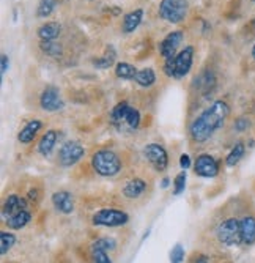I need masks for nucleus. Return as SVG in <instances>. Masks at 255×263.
I'll list each match as a JSON object with an SVG mask.
<instances>
[{"instance_id":"nucleus-10","label":"nucleus","mask_w":255,"mask_h":263,"mask_svg":"<svg viewBox=\"0 0 255 263\" xmlns=\"http://www.w3.org/2000/svg\"><path fill=\"white\" fill-rule=\"evenodd\" d=\"M183 40H184L183 30H173L169 35H166V38L159 43V54L162 55V59L164 60L175 59Z\"/></svg>"},{"instance_id":"nucleus-31","label":"nucleus","mask_w":255,"mask_h":263,"mask_svg":"<svg viewBox=\"0 0 255 263\" xmlns=\"http://www.w3.org/2000/svg\"><path fill=\"white\" fill-rule=\"evenodd\" d=\"M91 258H93V263H112V260L107 255V251L95 246H91Z\"/></svg>"},{"instance_id":"nucleus-13","label":"nucleus","mask_w":255,"mask_h":263,"mask_svg":"<svg viewBox=\"0 0 255 263\" xmlns=\"http://www.w3.org/2000/svg\"><path fill=\"white\" fill-rule=\"evenodd\" d=\"M52 205L63 214H71L74 211V199L68 191H57L52 194Z\"/></svg>"},{"instance_id":"nucleus-21","label":"nucleus","mask_w":255,"mask_h":263,"mask_svg":"<svg viewBox=\"0 0 255 263\" xmlns=\"http://www.w3.org/2000/svg\"><path fill=\"white\" fill-rule=\"evenodd\" d=\"M60 32H62V26L58 22L52 21V22L43 24V26L38 29V36H40L41 41H54V40L58 38Z\"/></svg>"},{"instance_id":"nucleus-22","label":"nucleus","mask_w":255,"mask_h":263,"mask_svg":"<svg viewBox=\"0 0 255 263\" xmlns=\"http://www.w3.org/2000/svg\"><path fill=\"white\" fill-rule=\"evenodd\" d=\"M134 81L141 85V87H151L154 82H156V74H154V71L153 68H142V69H139L137 71V74L134 78Z\"/></svg>"},{"instance_id":"nucleus-32","label":"nucleus","mask_w":255,"mask_h":263,"mask_svg":"<svg viewBox=\"0 0 255 263\" xmlns=\"http://www.w3.org/2000/svg\"><path fill=\"white\" fill-rule=\"evenodd\" d=\"M91 246H95V248H101L104 251H110L113 249L115 246H117V241L113 240V238H109V236H104V238H100V240H96Z\"/></svg>"},{"instance_id":"nucleus-24","label":"nucleus","mask_w":255,"mask_h":263,"mask_svg":"<svg viewBox=\"0 0 255 263\" xmlns=\"http://www.w3.org/2000/svg\"><path fill=\"white\" fill-rule=\"evenodd\" d=\"M244 153H246L244 143H243V142L235 143L233 148L230 150V153H228V155H227V158H225V164H227L228 167H235V165L243 159Z\"/></svg>"},{"instance_id":"nucleus-7","label":"nucleus","mask_w":255,"mask_h":263,"mask_svg":"<svg viewBox=\"0 0 255 263\" xmlns=\"http://www.w3.org/2000/svg\"><path fill=\"white\" fill-rule=\"evenodd\" d=\"M85 156V148L76 140L65 142L58 150V162L63 167H71Z\"/></svg>"},{"instance_id":"nucleus-8","label":"nucleus","mask_w":255,"mask_h":263,"mask_svg":"<svg viewBox=\"0 0 255 263\" xmlns=\"http://www.w3.org/2000/svg\"><path fill=\"white\" fill-rule=\"evenodd\" d=\"M144 156L148 159V162L154 167V171L164 172L169 165V155L167 150L161 143H148L144 148Z\"/></svg>"},{"instance_id":"nucleus-30","label":"nucleus","mask_w":255,"mask_h":263,"mask_svg":"<svg viewBox=\"0 0 255 263\" xmlns=\"http://www.w3.org/2000/svg\"><path fill=\"white\" fill-rule=\"evenodd\" d=\"M186 171H181L175 178H173V196H180L186 189Z\"/></svg>"},{"instance_id":"nucleus-33","label":"nucleus","mask_w":255,"mask_h":263,"mask_svg":"<svg viewBox=\"0 0 255 263\" xmlns=\"http://www.w3.org/2000/svg\"><path fill=\"white\" fill-rule=\"evenodd\" d=\"M183 260H184V248L178 243L170 251V263H183Z\"/></svg>"},{"instance_id":"nucleus-14","label":"nucleus","mask_w":255,"mask_h":263,"mask_svg":"<svg viewBox=\"0 0 255 263\" xmlns=\"http://www.w3.org/2000/svg\"><path fill=\"white\" fill-rule=\"evenodd\" d=\"M22 210H29V203H27V199L21 197L17 194H11L7 197L5 203H4V208H2V216L4 219L13 216V214L22 211Z\"/></svg>"},{"instance_id":"nucleus-12","label":"nucleus","mask_w":255,"mask_h":263,"mask_svg":"<svg viewBox=\"0 0 255 263\" xmlns=\"http://www.w3.org/2000/svg\"><path fill=\"white\" fill-rule=\"evenodd\" d=\"M40 104L48 112H57V110L63 109V106H65L60 90L55 85H48L43 90L41 97H40Z\"/></svg>"},{"instance_id":"nucleus-36","label":"nucleus","mask_w":255,"mask_h":263,"mask_svg":"<svg viewBox=\"0 0 255 263\" xmlns=\"http://www.w3.org/2000/svg\"><path fill=\"white\" fill-rule=\"evenodd\" d=\"M8 66H10V59L7 54H2V76L8 71Z\"/></svg>"},{"instance_id":"nucleus-41","label":"nucleus","mask_w":255,"mask_h":263,"mask_svg":"<svg viewBox=\"0 0 255 263\" xmlns=\"http://www.w3.org/2000/svg\"><path fill=\"white\" fill-rule=\"evenodd\" d=\"M253 27H255V22H253Z\"/></svg>"},{"instance_id":"nucleus-19","label":"nucleus","mask_w":255,"mask_h":263,"mask_svg":"<svg viewBox=\"0 0 255 263\" xmlns=\"http://www.w3.org/2000/svg\"><path fill=\"white\" fill-rule=\"evenodd\" d=\"M43 128V122L41 120H30L29 123L24 125L17 134V140L21 143H30L33 142V139L36 137V134L40 133V129Z\"/></svg>"},{"instance_id":"nucleus-37","label":"nucleus","mask_w":255,"mask_h":263,"mask_svg":"<svg viewBox=\"0 0 255 263\" xmlns=\"http://www.w3.org/2000/svg\"><path fill=\"white\" fill-rule=\"evenodd\" d=\"M27 200H29V202H36V200H38V191H36V189H32V191H29Z\"/></svg>"},{"instance_id":"nucleus-29","label":"nucleus","mask_w":255,"mask_h":263,"mask_svg":"<svg viewBox=\"0 0 255 263\" xmlns=\"http://www.w3.org/2000/svg\"><path fill=\"white\" fill-rule=\"evenodd\" d=\"M55 7H57V0H40L36 16L38 17H48L52 14Z\"/></svg>"},{"instance_id":"nucleus-11","label":"nucleus","mask_w":255,"mask_h":263,"mask_svg":"<svg viewBox=\"0 0 255 263\" xmlns=\"http://www.w3.org/2000/svg\"><path fill=\"white\" fill-rule=\"evenodd\" d=\"M194 172L203 178H214L219 174V161L208 153L199 155L194 162Z\"/></svg>"},{"instance_id":"nucleus-27","label":"nucleus","mask_w":255,"mask_h":263,"mask_svg":"<svg viewBox=\"0 0 255 263\" xmlns=\"http://www.w3.org/2000/svg\"><path fill=\"white\" fill-rule=\"evenodd\" d=\"M195 84L197 87L203 91V93H208L216 84V79H214V74L210 73V71H205L203 74H200L197 79H195Z\"/></svg>"},{"instance_id":"nucleus-15","label":"nucleus","mask_w":255,"mask_h":263,"mask_svg":"<svg viewBox=\"0 0 255 263\" xmlns=\"http://www.w3.org/2000/svg\"><path fill=\"white\" fill-rule=\"evenodd\" d=\"M145 191H147V181L142 180V178H132L129 180L123 189H122V194L123 197L129 199V200H135L139 197H142L145 194Z\"/></svg>"},{"instance_id":"nucleus-42","label":"nucleus","mask_w":255,"mask_h":263,"mask_svg":"<svg viewBox=\"0 0 255 263\" xmlns=\"http://www.w3.org/2000/svg\"><path fill=\"white\" fill-rule=\"evenodd\" d=\"M253 2H255V0H253Z\"/></svg>"},{"instance_id":"nucleus-38","label":"nucleus","mask_w":255,"mask_h":263,"mask_svg":"<svg viewBox=\"0 0 255 263\" xmlns=\"http://www.w3.org/2000/svg\"><path fill=\"white\" fill-rule=\"evenodd\" d=\"M194 263H210V260H208V257H205V255H199L194 260Z\"/></svg>"},{"instance_id":"nucleus-20","label":"nucleus","mask_w":255,"mask_h":263,"mask_svg":"<svg viewBox=\"0 0 255 263\" xmlns=\"http://www.w3.org/2000/svg\"><path fill=\"white\" fill-rule=\"evenodd\" d=\"M30 221H32V213L29 210H22V211L13 214V216L7 218L5 224L11 230H21V229H24Z\"/></svg>"},{"instance_id":"nucleus-16","label":"nucleus","mask_w":255,"mask_h":263,"mask_svg":"<svg viewBox=\"0 0 255 263\" xmlns=\"http://www.w3.org/2000/svg\"><path fill=\"white\" fill-rule=\"evenodd\" d=\"M240 227H241L243 245L252 246L255 243V218L253 216H246V218L240 219Z\"/></svg>"},{"instance_id":"nucleus-9","label":"nucleus","mask_w":255,"mask_h":263,"mask_svg":"<svg viewBox=\"0 0 255 263\" xmlns=\"http://www.w3.org/2000/svg\"><path fill=\"white\" fill-rule=\"evenodd\" d=\"M194 62V46H186L173 59V78L183 79L189 74Z\"/></svg>"},{"instance_id":"nucleus-18","label":"nucleus","mask_w":255,"mask_h":263,"mask_svg":"<svg viewBox=\"0 0 255 263\" xmlns=\"http://www.w3.org/2000/svg\"><path fill=\"white\" fill-rule=\"evenodd\" d=\"M58 140V133L55 129H49L43 134V137L40 139L38 142V152L43 155V156H49L55 147V143Z\"/></svg>"},{"instance_id":"nucleus-26","label":"nucleus","mask_w":255,"mask_h":263,"mask_svg":"<svg viewBox=\"0 0 255 263\" xmlns=\"http://www.w3.org/2000/svg\"><path fill=\"white\" fill-rule=\"evenodd\" d=\"M135 74H137V69L126 62H120L115 66V76L120 79H134Z\"/></svg>"},{"instance_id":"nucleus-40","label":"nucleus","mask_w":255,"mask_h":263,"mask_svg":"<svg viewBox=\"0 0 255 263\" xmlns=\"http://www.w3.org/2000/svg\"><path fill=\"white\" fill-rule=\"evenodd\" d=\"M250 54H252V59L255 60V44H253V47H252V52H250Z\"/></svg>"},{"instance_id":"nucleus-34","label":"nucleus","mask_w":255,"mask_h":263,"mask_svg":"<svg viewBox=\"0 0 255 263\" xmlns=\"http://www.w3.org/2000/svg\"><path fill=\"white\" fill-rule=\"evenodd\" d=\"M249 120L247 118H238V120L235 122V129L238 131V133H244V131H247V128H249Z\"/></svg>"},{"instance_id":"nucleus-2","label":"nucleus","mask_w":255,"mask_h":263,"mask_svg":"<svg viewBox=\"0 0 255 263\" xmlns=\"http://www.w3.org/2000/svg\"><path fill=\"white\" fill-rule=\"evenodd\" d=\"M230 115V107L225 101L218 100L213 104H210V107H206L200 115V122L206 126V129L211 134H214L218 129H221L225 123V120Z\"/></svg>"},{"instance_id":"nucleus-28","label":"nucleus","mask_w":255,"mask_h":263,"mask_svg":"<svg viewBox=\"0 0 255 263\" xmlns=\"http://www.w3.org/2000/svg\"><path fill=\"white\" fill-rule=\"evenodd\" d=\"M16 243V236L10 232H0V254L7 255L8 251L14 246Z\"/></svg>"},{"instance_id":"nucleus-5","label":"nucleus","mask_w":255,"mask_h":263,"mask_svg":"<svg viewBox=\"0 0 255 263\" xmlns=\"http://www.w3.org/2000/svg\"><path fill=\"white\" fill-rule=\"evenodd\" d=\"M218 240L224 246H238L243 243L241 240V227H240V219L237 218H228L222 221L218 226L216 230Z\"/></svg>"},{"instance_id":"nucleus-1","label":"nucleus","mask_w":255,"mask_h":263,"mask_svg":"<svg viewBox=\"0 0 255 263\" xmlns=\"http://www.w3.org/2000/svg\"><path fill=\"white\" fill-rule=\"evenodd\" d=\"M91 165H93L95 172L101 177H115L122 171V159L115 152L109 148H101L93 153Z\"/></svg>"},{"instance_id":"nucleus-35","label":"nucleus","mask_w":255,"mask_h":263,"mask_svg":"<svg viewBox=\"0 0 255 263\" xmlns=\"http://www.w3.org/2000/svg\"><path fill=\"white\" fill-rule=\"evenodd\" d=\"M191 165H192V161H191L189 155H181L180 156V167L183 171H188Z\"/></svg>"},{"instance_id":"nucleus-25","label":"nucleus","mask_w":255,"mask_h":263,"mask_svg":"<svg viewBox=\"0 0 255 263\" xmlns=\"http://www.w3.org/2000/svg\"><path fill=\"white\" fill-rule=\"evenodd\" d=\"M40 47H41V51H43L46 55L54 57V59H58V57H62V54H63V47H62V44H58V43H55V41H40Z\"/></svg>"},{"instance_id":"nucleus-4","label":"nucleus","mask_w":255,"mask_h":263,"mask_svg":"<svg viewBox=\"0 0 255 263\" xmlns=\"http://www.w3.org/2000/svg\"><path fill=\"white\" fill-rule=\"evenodd\" d=\"M110 120L113 125L126 123L131 129H137L139 125H141L142 117H141V112L135 107H132L129 103L122 101L110 110Z\"/></svg>"},{"instance_id":"nucleus-39","label":"nucleus","mask_w":255,"mask_h":263,"mask_svg":"<svg viewBox=\"0 0 255 263\" xmlns=\"http://www.w3.org/2000/svg\"><path fill=\"white\" fill-rule=\"evenodd\" d=\"M169 183H170V180H169V178H164V180L161 181V186H162V187H167Z\"/></svg>"},{"instance_id":"nucleus-17","label":"nucleus","mask_w":255,"mask_h":263,"mask_svg":"<svg viewBox=\"0 0 255 263\" xmlns=\"http://www.w3.org/2000/svg\"><path fill=\"white\" fill-rule=\"evenodd\" d=\"M144 19V10L142 8H137L129 11L128 14H125L123 17V24H122V32L123 33H132Z\"/></svg>"},{"instance_id":"nucleus-23","label":"nucleus","mask_w":255,"mask_h":263,"mask_svg":"<svg viewBox=\"0 0 255 263\" xmlns=\"http://www.w3.org/2000/svg\"><path fill=\"white\" fill-rule=\"evenodd\" d=\"M115 57H117V52H115L113 46H112V44H109V46L106 47L104 55H103V57H100V59H96V60H93V65H95L98 69H107V68H110V66L113 65Z\"/></svg>"},{"instance_id":"nucleus-6","label":"nucleus","mask_w":255,"mask_h":263,"mask_svg":"<svg viewBox=\"0 0 255 263\" xmlns=\"http://www.w3.org/2000/svg\"><path fill=\"white\" fill-rule=\"evenodd\" d=\"M129 221L128 213L115 208H103L93 214V224L100 227H120Z\"/></svg>"},{"instance_id":"nucleus-3","label":"nucleus","mask_w":255,"mask_h":263,"mask_svg":"<svg viewBox=\"0 0 255 263\" xmlns=\"http://www.w3.org/2000/svg\"><path fill=\"white\" fill-rule=\"evenodd\" d=\"M189 4L188 0H161L159 4V16L170 22L180 24L188 17Z\"/></svg>"}]
</instances>
